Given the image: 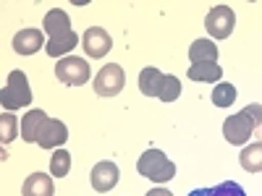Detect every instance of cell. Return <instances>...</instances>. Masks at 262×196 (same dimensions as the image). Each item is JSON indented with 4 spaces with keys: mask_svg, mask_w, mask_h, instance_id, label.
<instances>
[{
    "mask_svg": "<svg viewBox=\"0 0 262 196\" xmlns=\"http://www.w3.org/2000/svg\"><path fill=\"white\" fill-rule=\"evenodd\" d=\"M223 76L221 63H194L189 68V79L191 81H207V84H217Z\"/></svg>",
    "mask_w": 262,
    "mask_h": 196,
    "instance_id": "15",
    "label": "cell"
},
{
    "mask_svg": "<svg viewBox=\"0 0 262 196\" xmlns=\"http://www.w3.org/2000/svg\"><path fill=\"white\" fill-rule=\"evenodd\" d=\"M32 89H29V81L24 71H11L8 81H6V89L0 94V102H3V110L6 113H16L21 107H29L32 105Z\"/></svg>",
    "mask_w": 262,
    "mask_h": 196,
    "instance_id": "2",
    "label": "cell"
},
{
    "mask_svg": "<svg viewBox=\"0 0 262 196\" xmlns=\"http://www.w3.org/2000/svg\"><path fill=\"white\" fill-rule=\"evenodd\" d=\"M254 128H257V123L252 120V115H249L247 110H242V113L228 115V118L223 120V136H226L228 144L242 146V144H247V141L252 139Z\"/></svg>",
    "mask_w": 262,
    "mask_h": 196,
    "instance_id": "4",
    "label": "cell"
},
{
    "mask_svg": "<svg viewBox=\"0 0 262 196\" xmlns=\"http://www.w3.org/2000/svg\"><path fill=\"white\" fill-rule=\"evenodd\" d=\"M189 196H210V188H194Z\"/></svg>",
    "mask_w": 262,
    "mask_h": 196,
    "instance_id": "26",
    "label": "cell"
},
{
    "mask_svg": "<svg viewBox=\"0 0 262 196\" xmlns=\"http://www.w3.org/2000/svg\"><path fill=\"white\" fill-rule=\"evenodd\" d=\"M21 193H24V196H55L53 176H45V173H32V176L24 181V186H21Z\"/></svg>",
    "mask_w": 262,
    "mask_h": 196,
    "instance_id": "12",
    "label": "cell"
},
{
    "mask_svg": "<svg viewBox=\"0 0 262 196\" xmlns=\"http://www.w3.org/2000/svg\"><path fill=\"white\" fill-rule=\"evenodd\" d=\"M45 120H48V113H45V110H39V107L29 110V113L24 115V120H21V139H24L27 144L37 141L39 128H42V123H45Z\"/></svg>",
    "mask_w": 262,
    "mask_h": 196,
    "instance_id": "13",
    "label": "cell"
},
{
    "mask_svg": "<svg viewBox=\"0 0 262 196\" xmlns=\"http://www.w3.org/2000/svg\"><path fill=\"white\" fill-rule=\"evenodd\" d=\"M76 45H79V37H76V32H71V34H66V37L50 39L48 47H45V53H48L50 58H66L71 50H76Z\"/></svg>",
    "mask_w": 262,
    "mask_h": 196,
    "instance_id": "17",
    "label": "cell"
},
{
    "mask_svg": "<svg viewBox=\"0 0 262 196\" xmlns=\"http://www.w3.org/2000/svg\"><path fill=\"white\" fill-rule=\"evenodd\" d=\"M163 76H165V74H160L155 65H147V68L139 74V89H142V94H147V97H158V94H160Z\"/></svg>",
    "mask_w": 262,
    "mask_h": 196,
    "instance_id": "16",
    "label": "cell"
},
{
    "mask_svg": "<svg viewBox=\"0 0 262 196\" xmlns=\"http://www.w3.org/2000/svg\"><path fill=\"white\" fill-rule=\"evenodd\" d=\"M16 134H18L16 115H13V113H3V115H0V141L8 144V141L16 139Z\"/></svg>",
    "mask_w": 262,
    "mask_h": 196,
    "instance_id": "22",
    "label": "cell"
},
{
    "mask_svg": "<svg viewBox=\"0 0 262 196\" xmlns=\"http://www.w3.org/2000/svg\"><path fill=\"white\" fill-rule=\"evenodd\" d=\"M90 181H92V188H95V191L105 193V191L116 188V183L121 181V170H118V165H116V162L102 160V162H97V165L92 167Z\"/></svg>",
    "mask_w": 262,
    "mask_h": 196,
    "instance_id": "8",
    "label": "cell"
},
{
    "mask_svg": "<svg viewBox=\"0 0 262 196\" xmlns=\"http://www.w3.org/2000/svg\"><path fill=\"white\" fill-rule=\"evenodd\" d=\"M210 196H247V191L238 186L236 181H223L221 186L210 188Z\"/></svg>",
    "mask_w": 262,
    "mask_h": 196,
    "instance_id": "23",
    "label": "cell"
},
{
    "mask_svg": "<svg viewBox=\"0 0 262 196\" xmlns=\"http://www.w3.org/2000/svg\"><path fill=\"white\" fill-rule=\"evenodd\" d=\"M236 102V86L228 81H221L212 89V105L215 107H231Z\"/></svg>",
    "mask_w": 262,
    "mask_h": 196,
    "instance_id": "20",
    "label": "cell"
},
{
    "mask_svg": "<svg viewBox=\"0 0 262 196\" xmlns=\"http://www.w3.org/2000/svg\"><path fill=\"white\" fill-rule=\"evenodd\" d=\"M42 27H45V32L50 34V39H58V37H66L71 34V18L66 11L60 8H53L50 13H45V21H42Z\"/></svg>",
    "mask_w": 262,
    "mask_h": 196,
    "instance_id": "11",
    "label": "cell"
},
{
    "mask_svg": "<svg viewBox=\"0 0 262 196\" xmlns=\"http://www.w3.org/2000/svg\"><path fill=\"white\" fill-rule=\"evenodd\" d=\"M42 45H45V37H42V32L34 29V27L21 29L13 37V50L18 55H34L37 50H42Z\"/></svg>",
    "mask_w": 262,
    "mask_h": 196,
    "instance_id": "10",
    "label": "cell"
},
{
    "mask_svg": "<svg viewBox=\"0 0 262 196\" xmlns=\"http://www.w3.org/2000/svg\"><path fill=\"white\" fill-rule=\"evenodd\" d=\"M217 45L212 39H196L191 42V47H189V58H191V65L194 63H217Z\"/></svg>",
    "mask_w": 262,
    "mask_h": 196,
    "instance_id": "14",
    "label": "cell"
},
{
    "mask_svg": "<svg viewBox=\"0 0 262 196\" xmlns=\"http://www.w3.org/2000/svg\"><path fill=\"white\" fill-rule=\"evenodd\" d=\"M244 110L252 115V120H254L257 126H262V105H257V102H254V105H247Z\"/></svg>",
    "mask_w": 262,
    "mask_h": 196,
    "instance_id": "24",
    "label": "cell"
},
{
    "mask_svg": "<svg viewBox=\"0 0 262 196\" xmlns=\"http://www.w3.org/2000/svg\"><path fill=\"white\" fill-rule=\"evenodd\" d=\"M69 141V128H66L63 120L58 118H48L39 128V136H37V144L42 149H58L60 144Z\"/></svg>",
    "mask_w": 262,
    "mask_h": 196,
    "instance_id": "9",
    "label": "cell"
},
{
    "mask_svg": "<svg viewBox=\"0 0 262 196\" xmlns=\"http://www.w3.org/2000/svg\"><path fill=\"white\" fill-rule=\"evenodd\" d=\"M137 170H139V176L155 181V183H168L176 176V162L168 160V155L160 149H147L137 160Z\"/></svg>",
    "mask_w": 262,
    "mask_h": 196,
    "instance_id": "1",
    "label": "cell"
},
{
    "mask_svg": "<svg viewBox=\"0 0 262 196\" xmlns=\"http://www.w3.org/2000/svg\"><path fill=\"white\" fill-rule=\"evenodd\" d=\"M55 76L69 86H81L90 81V63L76 55H66L55 63Z\"/></svg>",
    "mask_w": 262,
    "mask_h": 196,
    "instance_id": "3",
    "label": "cell"
},
{
    "mask_svg": "<svg viewBox=\"0 0 262 196\" xmlns=\"http://www.w3.org/2000/svg\"><path fill=\"white\" fill-rule=\"evenodd\" d=\"M71 170V155L66 149H55L50 157V176L53 178H66Z\"/></svg>",
    "mask_w": 262,
    "mask_h": 196,
    "instance_id": "19",
    "label": "cell"
},
{
    "mask_svg": "<svg viewBox=\"0 0 262 196\" xmlns=\"http://www.w3.org/2000/svg\"><path fill=\"white\" fill-rule=\"evenodd\" d=\"M233 27H236V16H233V11H231L228 6H212V8H210V13H207V18H205V29L210 32L212 39H226V37H231Z\"/></svg>",
    "mask_w": 262,
    "mask_h": 196,
    "instance_id": "6",
    "label": "cell"
},
{
    "mask_svg": "<svg viewBox=\"0 0 262 196\" xmlns=\"http://www.w3.org/2000/svg\"><path fill=\"white\" fill-rule=\"evenodd\" d=\"M123 84H126V74L118 63H107L105 68L95 76V92L100 97H116L123 92Z\"/></svg>",
    "mask_w": 262,
    "mask_h": 196,
    "instance_id": "5",
    "label": "cell"
},
{
    "mask_svg": "<svg viewBox=\"0 0 262 196\" xmlns=\"http://www.w3.org/2000/svg\"><path fill=\"white\" fill-rule=\"evenodd\" d=\"M147 196H173V193H170L168 188H149Z\"/></svg>",
    "mask_w": 262,
    "mask_h": 196,
    "instance_id": "25",
    "label": "cell"
},
{
    "mask_svg": "<svg viewBox=\"0 0 262 196\" xmlns=\"http://www.w3.org/2000/svg\"><path fill=\"white\" fill-rule=\"evenodd\" d=\"M81 45H84V53L90 58H105L113 47V39L102 27H90L81 37Z\"/></svg>",
    "mask_w": 262,
    "mask_h": 196,
    "instance_id": "7",
    "label": "cell"
},
{
    "mask_svg": "<svg viewBox=\"0 0 262 196\" xmlns=\"http://www.w3.org/2000/svg\"><path fill=\"white\" fill-rule=\"evenodd\" d=\"M179 94H181V81H179V76L165 74V76H163V84H160L158 100H163V102H176Z\"/></svg>",
    "mask_w": 262,
    "mask_h": 196,
    "instance_id": "21",
    "label": "cell"
},
{
    "mask_svg": "<svg viewBox=\"0 0 262 196\" xmlns=\"http://www.w3.org/2000/svg\"><path fill=\"white\" fill-rule=\"evenodd\" d=\"M238 162L247 173H262V141L249 144L242 155H238Z\"/></svg>",
    "mask_w": 262,
    "mask_h": 196,
    "instance_id": "18",
    "label": "cell"
}]
</instances>
